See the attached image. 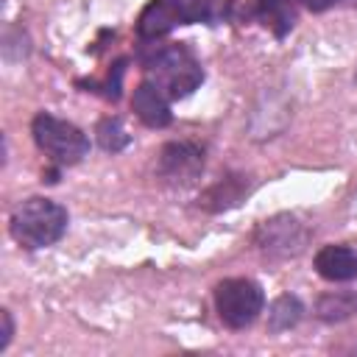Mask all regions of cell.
I'll use <instances>...</instances> for the list:
<instances>
[{
    "mask_svg": "<svg viewBox=\"0 0 357 357\" xmlns=\"http://www.w3.org/2000/svg\"><path fill=\"white\" fill-rule=\"evenodd\" d=\"M148 81L165 95V98H187L192 89L201 86L204 70L198 59L184 45H162L151 56L142 59Z\"/></svg>",
    "mask_w": 357,
    "mask_h": 357,
    "instance_id": "6da1fadb",
    "label": "cell"
},
{
    "mask_svg": "<svg viewBox=\"0 0 357 357\" xmlns=\"http://www.w3.org/2000/svg\"><path fill=\"white\" fill-rule=\"evenodd\" d=\"M11 237L25 248H45L61 240L67 231V209L50 198H25L8 220Z\"/></svg>",
    "mask_w": 357,
    "mask_h": 357,
    "instance_id": "7a4b0ae2",
    "label": "cell"
},
{
    "mask_svg": "<svg viewBox=\"0 0 357 357\" xmlns=\"http://www.w3.org/2000/svg\"><path fill=\"white\" fill-rule=\"evenodd\" d=\"M31 131H33V139H36L39 151H45V156L59 167L78 165L89 153L86 134L78 126H73V123H67L61 117H53L47 112H39L33 117Z\"/></svg>",
    "mask_w": 357,
    "mask_h": 357,
    "instance_id": "3957f363",
    "label": "cell"
},
{
    "mask_svg": "<svg viewBox=\"0 0 357 357\" xmlns=\"http://www.w3.org/2000/svg\"><path fill=\"white\" fill-rule=\"evenodd\" d=\"M215 307L229 329H245L259 318L265 296L262 287L251 279H223L215 287Z\"/></svg>",
    "mask_w": 357,
    "mask_h": 357,
    "instance_id": "277c9868",
    "label": "cell"
},
{
    "mask_svg": "<svg viewBox=\"0 0 357 357\" xmlns=\"http://www.w3.org/2000/svg\"><path fill=\"white\" fill-rule=\"evenodd\" d=\"M310 229L296 215H273L262 220L254 231V243L268 257H296L304 251Z\"/></svg>",
    "mask_w": 357,
    "mask_h": 357,
    "instance_id": "5b68a950",
    "label": "cell"
},
{
    "mask_svg": "<svg viewBox=\"0 0 357 357\" xmlns=\"http://www.w3.org/2000/svg\"><path fill=\"white\" fill-rule=\"evenodd\" d=\"M204 170V151L192 142H167L159 153V176L173 187L192 184Z\"/></svg>",
    "mask_w": 357,
    "mask_h": 357,
    "instance_id": "8992f818",
    "label": "cell"
},
{
    "mask_svg": "<svg viewBox=\"0 0 357 357\" xmlns=\"http://www.w3.org/2000/svg\"><path fill=\"white\" fill-rule=\"evenodd\" d=\"M131 109H134V114H137L145 126H151V128H165V126L173 120L167 98H165L151 81H142V84L134 89Z\"/></svg>",
    "mask_w": 357,
    "mask_h": 357,
    "instance_id": "52a82bcc",
    "label": "cell"
},
{
    "mask_svg": "<svg viewBox=\"0 0 357 357\" xmlns=\"http://www.w3.org/2000/svg\"><path fill=\"white\" fill-rule=\"evenodd\" d=\"M315 271L329 282L357 279V251L349 245H324L315 254Z\"/></svg>",
    "mask_w": 357,
    "mask_h": 357,
    "instance_id": "ba28073f",
    "label": "cell"
},
{
    "mask_svg": "<svg viewBox=\"0 0 357 357\" xmlns=\"http://www.w3.org/2000/svg\"><path fill=\"white\" fill-rule=\"evenodd\" d=\"M251 190V181L245 176H226L220 178L218 184H212L204 198H201V206L209 209V212H223V209H231L237 206Z\"/></svg>",
    "mask_w": 357,
    "mask_h": 357,
    "instance_id": "9c48e42d",
    "label": "cell"
},
{
    "mask_svg": "<svg viewBox=\"0 0 357 357\" xmlns=\"http://www.w3.org/2000/svg\"><path fill=\"white\" fill-rule=\"evenodd\" d=\"M176 25H181V22H178V17L173 14L170 3H167V0H151V3L142 8V14H139L137 31H139L142 39L156 42V39H162L165 33H170Z\"/></svg>",
    "mask_w": 357,
    "mask_h": 357,
    "instance_id": "30bf717a",
    "label": "cell"
},
{
    "mask_svg": "<svg viewBox=\"0 0 357 357\" xmlns=\"http://www.w3.org/2000/svg\"><path fill=\"white\" fill-rule=\"evenodd\" d=\"M254 11L265 28L273 31V36H287L296 25V0H257Z\"/></svg>",
    "mask_w": 357,
    "mask_h": 357,
    "instance_id": "8fae6325",
    "label": "cell"
},
{
    "mask_svg": "<svg viewBox=\"0 0 357 357\" xmlns=\"http://www.w3.org/2000/svg\"><path fill=\"white\" fill-rule=\"evenodd\" d=\"M357 312V293L351 290H335V293H324L315 304V315L326 324H337L346 321Z\"/></svg>",
    "mask_w": 357,
    "mask_h": 357,
    "instance_id": "7c38bea8",
    "label": "cell"
},
{
    "mask_svg": "<svg viewBox=\"0 0 357 357\" xmlns=\"http://www.w3.org/2000/svg\"><path fill=\"white\" fill-rule=\"evenodd\" d=\"M301 315H304V304L296 296L284 293V296H279L271 304V310H268V326L273 332H284V329H293L301 321Z\"/></svg>",
    "mask_w": 357,
    "mask_h": 357,
    "instance_id": "4fadbf2b",
    "label": "cell"
},
{
    "mask_svg": "<svg viewBox=\"0 0 357 357\" xmlns=\"http://www.w3.org/2000/svg\"><path fill=\"white\" fill-rule=\"evenodd\" d=\"M167 3L181 25L212 20V8H215V0H167Z\"/></svg>",
    "mask_w": 357,
    "mask_h": 357,
    "instance_id": "5bb4252c",
    "label": "cell"
},
{
    "mask_svg": "<svg viewBox=\"0 0 357 357\" xmlns=\"http://www.w3.org/2000/svg\"><path fill=\"white\" fill-rule=\"evenodd\" d=\"M98 142H100V148L103 151H112V153H117V151H123L128 142H131V137L126 134V128H123V123L117 120V117H103L100 123H98Z\"/></svg>",
    "mask_w": 357,
    "mask_h": 357,
    "instance_id": "9a60e30c",
    "label": "cell"
},
{
    "mask_svg": "<svg viewBox=\"0 0 357 357\" xmlns=\"http://www.w3.org/2000/svg\"><path fill=\"white\" fill-rule=\"evenodd\" d=\"M0 321H3V329H0V351H6L8 343H11V335H14L11 312H8V310H0Z\"/></svg>",
    "mask_w": 357,
    "mask_h": 357,
    "instance_id": "2e32d148",
    "label": "cell"
},
{
    "mask_svg": "<svg viewBox=\"0 0 357 357\" xmlns=\"http://www.w3.org/2000/svg\"><path fill=\"white\" fill-rule=\"evenodd\" d=\"M123 70H126V61H117L114 64V75H109V98L112 100H117L120 98V78H123Z\"/></svg>",
    "mask_w": 357,
    "mask_h": 357,
    "instance_id": "e0dca14e",
    "label": "cell"
},
{
    "mask_svg": "<svg viewBox=\"0 0 357 357\" xmlns=\"http://www.w3.org/2000/svg\"><path fill=\"white\" fill-rule=\"evenodd\" d=\"M310 11H326V8H332L335 3H340V0H301Z\"/></svg>",
    "mask_w": 357,
    "mask_h": 357,
    "instance_id": "ac0fdd59",
    "label": "cell"
}]
</instances>
